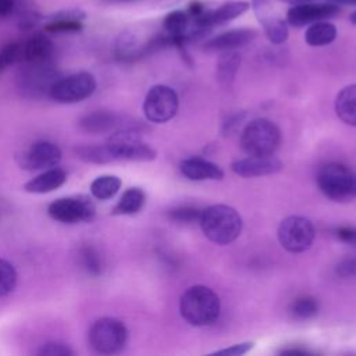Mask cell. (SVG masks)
Here are the masks:
<instances>
[{
    "label": "cell",
    "mask_w": 356,
    "mask_h": 356,
    "mask_svg": "<svg viewBox=\"0 0 356 356\" xmlns=\"http://www.w3.org/2000/svg\"><path fill=\"white\" fill-rule=\"evenodd\" d=\"M221 310L218 295L204 285L188 288L179 300L182 318L195 327L210 325L217 321Z\"/></svg>",
    "instance_id": "1"
},
{
    "label": "cell",
    "mask_w": 356,
    "mask_h": 356,
    "mask_svg": "<svg viewBox=\"0 0 356 356\" xmlns=\"http://www.w3.org/2000/svg\"><path fill=\"white\" fill-rule=\"evenodd\" d=\"M199 224L204 236L217 245L234 242L242 231L239 213L227 204H213L202 210Z\"/></svg>",
    "instance_id": "2"
},
{
    "label": "cell",
    "mask_w": 356,
    "mask_h": 356,
    "mask_svg": "<svg viewBox=\"0 0 356 356\" xmlns=\"http://www.w3.org/2000/svg\"><path fill=\"white\" fill-rule=\"evenodd\" d=\"M321 193L332 202L345 203L356 199V171L342 163L321 165L316 175Z\"/></svg>",
    "instance_id": "3"
},
{
    "label": "cell",
    "mask_w": 356,
    "mask_h": 356,
    "mask_svg": "<svg viewBox=\"0 0 356 356\" xmlns=\"http://www.w3.org/2000/svg\"><path fill=\"white\" fill-rule=\"evenodd\" d=\"M239 142L248 156H270L281 143V132L273 121L256 118L245 125Z\"/></svg>",
    "instance_id": "4"
},
{
    "label": "cell",
    "mask_w": 356,
    "mask_h": 356,
    "mask_svg": "<svg viewBox=\"0 0 356 356\" xmlns=\"http://www.w3.org/2000/svg\"><path fill=\"white\" fill-rule=\"evenodd\" d=\"M128 339L125 324L114 317L97 318L89 328L88 341L90 348L99 355L120 353Z\"/></svg>",
    "instance_id": "5"
},
{
    "label": "cell",
    "mask_w": 356,
    "mask_h": 356,
    "mask_svg": "<svg viewBox=\"0 0 356 356\" xmlns=\"http://www.w3.org/2000/svg\"><path fill=\"white\" fill-rule=\"evenodd\" d=\"M58 79L57 68L50 61L26 63L18 72L17 85L21 93L29 99L49 95L51 85Z\"/></svg>",
    "instance_id": "6"
},
{
    "label": "cell",
    "mask_w": 356,
    "mask_h": 356,
    "mask_svg": "<svg viewBox=\"0 0 356 356\" xmlns=\"http://www.w3.org/2000/svg\"><path fill=\"white\" fill-rule=\"evenodd\" d=\"M96 90V79L90 72L79 71L58 78L50 88L49 96L61 104L79 103L93 95Z\"/></svg>",
    "instance_id": "7"
},
{
    "label": "cell",
    "mask_w": 356,
    "mask_h": 356,
    "mask_svg": "<svg viewBox=\"0 0 356 356\" xmlns=\"http://www.w3.org/2000/svg\"><path fill=\"white\" fill-rule=\"evenodd\" d=\"M280 245L289 253H302L310 249L316 238L313 222L302 216H289L278 227Z\"/></svg>",
    "instance_id": "8"
},
{
    "label": "cell",
    "mask_w": 356,
    "mask_h": 356,
    "mask_svg": "<svg viewBox=\"0 0 356 356\" xmlns=\"http://www.w3.org/2000/svg\"><path fill=\"white\" fill-rule=\"evenodd\" d=\"M47 213L63 224L90 222L96 216V207L89 196L75 195L56 199L49 204Z\"/></svg>",
    "instance_id": "9"
},
{
    "label": "cell",
    "mask_w": 356,
    "mask_h": 356,
    "mask_svg": "<svg viewBox=\"0 0 356 356\" xmlns=\"http://www.w3.org/2000/svg\"><path fill=\"white\" fill-rule=\"evenodd\" d=\"M178 95L167 85L152 86L143 100V114L150 122L163 124L170 121L178 111Z\"/></svg>",
    "instance_id": "10"
},
{
    "label": "cell",
    "mask_w": 356,
    "mask_h": 356,
    "mask_svg": "<svg viewBox=\"0 0 356 356\" xmlns=\"http://www.w3.org/2000/svg\"><path fill=\"white\" fill-rule=\"evenodd\" d=\"M61 156V149L56 143L39 140L32 143L26 150L17 153L15 161L22 170L38 171L58 165Z\"/></svg>",
    "instance_id": "11"
},
{
    "label": "cell",
    "mask_w": 356,
    "mask_h": 356,
    "mask_svg": "<svg viewBox=\"0 0 356 356\" xmlns=\"http://www.w3.org/2000/svg\"><path fill=\"white\" fill-rule=\"evenodd\" d=\"M339 13V6L331 1H312L293 4L286 13V22L291 26H305L317 21L331 18Z\"/></svg>",
    "instance_id": "12"
},
{
    "label": "cell",
    "mask_w": 356,
    "mask_h": 356,
    "mask_svg": "<svg viewBox=\"0 0 356 356\" xmlns=\"http://www.w3.org/2000/svg\"><path fill=\"white\" fill-rule=\"evenodd\" d=\"M282 168V163L274 157L270 156H248L245 159H239L231 164V170L243 178H253V177H261L268 175L280 171Z\"/></svg>",
    "instance_id": "13"
},
{
    "label": "cell",
    "mask_w": 356,
    "mask_h": 356,
    "mask_svg": "<svg viewBox=\"0 0 356 356\" xmlns=\"http://www.w3.org/2000/svg\"><path fill=\"white\" fill-rule=\"evenodd\" d=\"M256 38V31L249 28H238L225 31L210 40L204 43V49L207 50H218V51H227V50H236L239 47L246 46Z\"/></svg>",
    "instance_id": "14"
},
{
    "label": "cell",
    "mask_w": 356,
    "mask_h": 356,
    "mask_svg": "<svg viewBox=\"0 0 356 356\" xmlns=\"http://www.w3.org/2000/svg\"><path fill=\"white\" fill-rule=\"evenodd\" d=\"M181 172L184 177H186L191 181H204V179H222L224 172L222 170L202 157H189L181 161Z\"/></svg>",
    "instance_id": "15"
},
{
    "label": "cell",
    "mask_w": 356,
    "mask_h": 356,
    "mask_svg": "<svg viewBox=\"0 0 356 356\" xmlns=\"http://www.w3.org/2000/svg\"><path fill=\"white\" fill-rule=\"evenodd\" d=\"M78 127L81 131L86 134L97 135V134L113 132L120 127H122V124L120 122V118L117 114L111 111L99 110L81 117L78 121Z\"/></svg>",
    "instance_id": "16"
},
{
    "label": "cell",
    "mask_w": 356,
    "mask_h": 356,
    "mask_svg": "<svg viewBox=\"0 0 356 356\" xmlns=\"http://www.w3.org/2000/svg\"><path fill=\"white\" fill-rule=\"evenodd\" d=\"M67 181V172L60 167H51L43 171L42 174L33 177L24 185V191L28 193H49L60 186H63Z\"/></svg>",
    "instance_id": "17"
},
{
    "label": "cell",
    "mask_w": 356,
    "mask_h": 356,
    "mask_svg": "<svg viewBox=\"0 0 356 356\" xmlns=\"http://www.w3.org/2000/svg\"><path fill=\"white\" fill-rule=\"evenodd\" d=\"M53 54H54L53 42L43 35H35L22 46V57L26 63L50 61Z\"/></svg>",
    "instance_id": "18"
},
{
    "label": "cell",
    "mask_w": 356,
    "mask_h": 356,
    "mask_svg": "<svg viewBox=\"0 0 356 356\" xmlns=\"http://www.w3.org/2000/svg\"><path fill=\"white\" fill-rule=\"evenodd\" d=\"M256 17H257L259 22L261 24L267 39L273 44H281L288 39L289 29H288L286 22L282 18L271 14L270 8L256 14Z\"/></svg>",
    "instance_id": "19"
},
{
    "label": "cell",
    "mask_w": 356,
    "mask_h": 356,
    "mask_svg": "<svg viewBox=\"0 0 356 356\" xmlns=\"http://www.w3.org/2000/svg\"><path fill=\"white\" fill-rule=\"evenodd\" d=\"M335 111L346 125L356 127V83L341 89L335 99Z\"/></svg>",
    "instance_id": "20"
},
{
    "label": "cell",
    "mask_w": 356,
    "mask_h": 356,
    "mask_svg": "<svg viewBox=\"0 0 356 356\" xmlns=\"http://www.w3.org/2000/svg\"><path fill=\"white\" fill-rule=\"evenodd\" d=\"M337 38V26L328 21H317L309 25L305 32V42L312 47H321L332 43Z\"/></svg>",
    "instance_id": "21"
},
{
    "label": "cell",
    "mask_w": 356,
    "mask_h": 356,
    "mask_svg": "<svg viewBox=\"0 0 356 356\" xmlns=\"http://www.w3.org/2000/svg\"><path fill=\"white\" fill-rule=\"evenodd\" d=\"M146 196L145 192L140 188L132 186L128 188L122 196L120 197L118 203L113 209L114 216H134L139 213L145 204Z\"/></svg>",
    "instance_id": "22"
},
{
    "label": "cell",
    "mask_w": 356,
    "mask_h": 356,
    "mask_svg": "<svg viewBox=\"0 0 356 356\" xmlns=\"http://www.w3.org/2000/svg\"><path fill=\"white\" fill-rule=\"evenodd\" d=\"M249 8H250V3L248 1H242V0L225 1L218 8L210 10V22L214 28L216 25H221L238 18L239 15L245 14Z\"/></svg>",
    "instance_id": "23"
},
{
    "label": "cell",
    "mask_w": 356,
    "mask_h": 356,
    "mask_svg": "<svg viewBox=\"0 0 356 356\" xmlns=\"http://www.w3.org/2000/svg\"><path fill=\"white\" fill-rule=\"evenodd\" d=\"M76 261L83 271L90 275H102L104 271V260L100 252L92 245H82L76 253Z\"/></svg>",
    "instance_id": "24"
},
{
    "label": "cell",
    "mask_w": 356,
    "mask_h": 356,
    "mask_svg": "<svg viewBox=\"0 0 356 356\" xmlns=\"http://www.w3.org/2000/svg\"><path fill=\"white\" fill-rule=\"evenodd\" d=\"M121 188V179L117 175H100L90 184V193L97 200H108L115 196Z\"/></svg>",
    "instance_id": "25"
},
{
    "label": "cell",
    "mask_w": 356,
    "mask_h": 356,
    "mask_svg": "<svg viewBox=\"0 0 356 356\" xmlns=\"http://www.w3.org/2000/svg\"><path fill=\"white\" fill-rule=\"evenodd\" d=\"M241 64V57L235 50L222 51L217 64V74L220 81L231 82Z\"/></svg>",
    "instance_id": "26"
},
{
    "label": "cell",
    "mask_w": 356,
    "mask_h": 356,
    "mask_svg": "<svg viewBox=\"0 0 356 356\" xmlns=\"http://www.w3.org/2000/svg\"><path fill=\"white\" fill-rule=\"evenodd\" d=\"M317 312H318V303L312 296L296 298L289 306V313L296 320H307L316 316Z\"/></svg>",
    "instance_id": "27"
},
{
    "label": "cell",
    "mask_w": 356,
    "mask_h": 356,
    "mask_svg": "<svg viewBox=\"0 0 356 356\" xmlns=\"http://www.w3.org/2000/svg\"><path fill=\"white\" fill-rule=\"evenodd\" d=\"M17 285V271L14 266L0 259V298L11 293Z\"/></svg>",
    "instance_id": "28"
},
{
    "label": "cell",
    "mask_w": 356,
    "mask_h": 356,
    "mask_svg": "<svg viewBox=\"0 0 356 356\" xmlns=\"http://www.w3.org/2000/svg\"><path fill=\"white\" fill-rule=\"evenodd\" d=\"M83 28L82 21L79 19H49V22L44 25V31L51 33H74L81 32Z\"/></svg>",
    "instance_id": "29"
},
{
    "label": "cell",
    "mask_w": 356,
    "mask_h": 356,
    "mask_svg": "<svg viewBox=\"0 0 356 356\" xmlns=\"http://www.w3.org/2000/svg\"><path fill=\"white\" fill-rule=\"evenodd\" d=\"M202 214V210L193 206H178L168 211V217L179 224H192L195 221H199Z\"/></svg>",
    "instance_id": "30"
},
{
    "label": "cell",
    "mask_w": 356,
    "mask_h": 356,
    "mask_svg": "<svg viewBox=\"0 0 356 356\" xmlns=\"http://www.w3.org/2000/svg\"><path fill=\"white\" fill-rule=\"evenodd\" d=\"M22 57V46L19 43H10L0 50V74Z\"/></svg>",
    "instance_id": "31"
},
{
    "label": "cell",
    "mask_w": 356,
    "mask_h": 356,
    "mask_svg": "<svg viewBox=\"0 0 356 356\" xmlns=\"http://www.w3.org/2000/svg\"><path fill=\"white\" fill-rule=\"evenodd\" d=\"M39 356H72L74 350L61 342H47L36 352Z\"/></svg>",
    "instance_id": "32"
},
{
    "label": "cell",
    "mask_w": 356,
    "mask_h": 356,
    "mask_svg": "<svg viewBox=\"0 0 356 356\" xmlns=\"http://www.w3.org/2000/svg\"><path fill=\"white\" fill-rule=\"evenodd\" d=\"M335 274L341 278H350L356 275V256H349L342 259L335 266Z\"/></svg>",
    "instance_id": "33"
},
{
    "label": "cell",
    "mask_w": 356,
    "mask_h": 356,
    "mask_svg": "<svg viewBox=\"0 0 356 356\" xmlns=\"http://www.w3.org/2000/svg\"><path fill=\"white\" fill-rule=\"evenodd\" d=\"M253 348V342H243V343H235L229 348L216 350L213 355H225V356H241L245 355L248 350Z\"/></svg>",
    "instance_id": "34"
},
{
    "label": "cell",
    "mask_w": 356,
    "mask_h": 356,
    "mask_svg": "<svg viewBox=\"0 0 356 356\" xmlns=\"http://www.w3.org/2000/svg\"><path fill=\"white\" fill-rule=\"evenodd\" d=\"M85 11L79 10V8H68V10H60V11H56L53 13L49 19H60V18H64V19H79L82 21L85 18Z\"/></svg>",
    "instance_id": "35"
},
{
    "label": "cell",
    "mask_w": 356,
    "mask_h": 356,
    "mask_svg": "<svg viewBox=\"0 0 356 356\" xmlns=\"http://www.w3.org/2000/svg\"><path fill=\"white\" fill-rule=\"evenodd\" d=\"M40 17H38L35 13H28V14H24V17H21V21H19V26L22 29H29L32 26H35L38 24Z\"/></svg>",
    "instance_id": "36"
},
{
    "label": "cell",
    "mask_w": 356,
    "mask_h": 356,
    "mask_svg": "<svg viewBox=\"0 0 356 356\" xmlns=\"http://www.w3.org/2000/svg\"><path fill=\"white\" fill-rule=\"evenodd\" d=\"M14 0H0V17H7L13 13Z\"/></svg>",
    "instance_id": "37"
},
{
    "label": "cell",
    "mask_w": 356,
    "mask_h": 356,
    "mask_svg": "<svg viewBox=\"0 0 356 356\" xmlns=\"http://www.w3.org/2000/svg\"><path fill=\"white\" fill-rule=\"evenodd\" d=\"M282 355H312L313 352L307 350V349H300V348H292V349H282L281 350Z\"/></svg>",
    "instance_id": "38"
},
{
    "label": "cell",
    "mask_w": 356,
    "mask_h": 356,
    "mask_svg": "<svg viewBox=\"0 0 356 356\" xmlns=\"http://www.w3.org/2000/svg\"><path fill=\"white\" fill-rule=\"evenodd\" d=\"M284 3H288L291 6L293 4H300V3H312V1H328V0H281Z\"/></svg>",
    "instance_id": "39"
},
{
    "label": "cell",
    "mask_w": 356,
    "mask_h": 356,
    "mask_svg": "<svg viewBox=\"0 0 356 356\" xmlns=\"http://www.w3.org/2000/svg\"><path fill=\"white\" fill-rule=\"evenodd\" d=\"M337 6H343V4H348V6H355L356 4V0H328Z\"/></svg>",
    "instance_id": "40"
},
{
    "label": "cell",
    "mask_w": 356,
    "mask_h": 356,
    "mask_svg": "<svg viewBox=\"0 0 356 356\" xmlns=\"http://www.w3.org/2000/svg\"><path fill=\"white\" fill-rule=\"evenodd\" d=\"M348 243L356 248V228H355V231H353V234H352V236H350V239H349Z\"/></svg>",
    "instance_id": "41"
},
{
    "label": "cell",
    "mask_w": 356,
    "mask_h": 356,
    "mask_svg": "<svg viewBox=\"0 0 356 356\" xmlns=\"http://www.w3.org/2000/svg\"><path fill=\"white\" fill-rule=\"evenodd\" d=\"M350 21H352L353 24H356V11H355V13L350 15Z\"/></svg>",
    "instance_id": "42"
},
{
    "label": "cell",
    "mask_w": 356,
    "mask_h": 356,
    "mask_svg": "<svg viewBox=\"0 0 356 356\" xmlns=\"http://www.w3.org/2000/svg\"><path fill=\"white\" fill-rule=\"evenodd\" d=\"M115 1H131V0H115Z\"/></svg>",
    "instance_id": "43"
}]
</instances>
